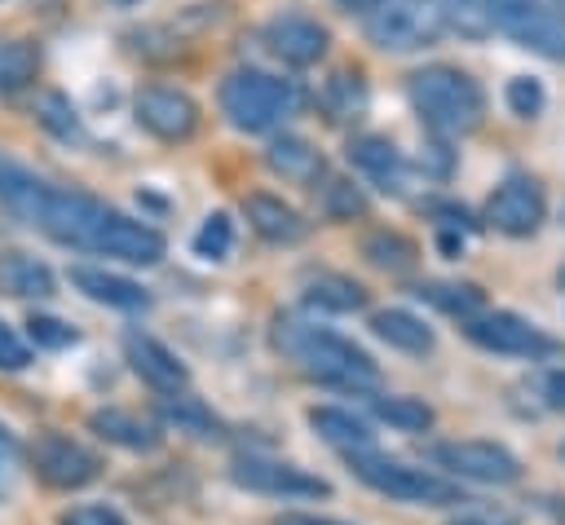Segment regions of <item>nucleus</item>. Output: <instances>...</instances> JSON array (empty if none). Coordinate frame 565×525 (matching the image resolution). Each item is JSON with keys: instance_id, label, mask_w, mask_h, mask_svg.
<instances>
[{"instance_id": "f257e3e1", "label": "nucleus", "mask_w": 565, "mask_h": 525, "mask_svg": "<svg viewBox=\"0 0 565 525\" xmlns=\"http://www.w3.org/2000/svg\"><path fill=\"white\" fill-rule=\"evenodd\" d=\"M278 344L318 384H331V388H344V393H371L380 384V366L371 362V353L358 349L353 340H344L340 331L287 318V322H278Z\"/></svg>"}, {"instance_id": "f03ea898", "label": "nucleus", "mask_w": 565, "mask_h": 525, "mask_svg": "<svg viewBox=\"0 0 565 525\" xmlns=\"http://www.w3.org/2000/svg\"><path fill=\"white\" fill-rule=\"evenodd\" d=\"M406 97L415 106V115L437 132V137H463L481 124L486 115V93L481 84L446 62H433L424 71H415L406 79Z\"/></svg>"}, {"instance_id": "7ed1b4c3", "label": "nucleus", "mask_w": 565, "mask_h": 525, "mask_svg": "<svg viewBox=\"0 0 565 525\" xmlns=\"http://www.w3.org/2000/svg\"><path fill=\"white\" fill-rule=\"evenodd\" d=\"M119 216V207H110L106 199L88 194V190H71V185H53L44 181L40 194L31 199V207L22 212L26 225H35L40 234H49L62 247H79V251H102L110 221Z\"/></svg>"}, {"instance_id": "20e7f679", "label": "nucleus", "mask_w": 565, "mask_h": 525, "mask_svg": "<svg viewBox=\"0 0 565 525\" xmlns=\"http://www.w3.org/2000/svg\"><path fill=\"white\" fill-rule=\"evenodd\" d=\"M300 93L291 79H278L269 71L243 66L234 75L221 79V115L238 128V132H269L278 128L287 115H296Z\"/></svg>"}, {"instance_id": "39448f33", "label": "nucleus", "mask_w": 565, "mask_h": 525, "mask_svg": "<svg viewBox=\"0 0 565 525\" xmlns=\"http://www.w3.org/2000/svg\"><path fill=\"white\" fill-rule=\"evenodd\" d=\"M366 40L384 53H415L441 40L446 22H441V4L437 0H384L375 4L366 18Z\"/></svg>"}, {"instance_id": "423d86ee", "label": "nucleus", "mask_w": 565, "mask_h": 525, "mask_svg": "<svg viewBox=\"0 0 565 525\" xmlns=\"http://www.w3.org/2000/svg\"><path fill=\"white\" fill-rule=\"evenodd\" d=\"M353 459V472L358 481H366L371 490L397 499V503H419V507H446V503H463L459 499V485L428 472V468H411V463H397V459H384V454H349Z\"/></svg>"}, {"instance_id": "0eeeda50", "label": "nucleus", "mask_w": 565, "mask_h": 525, "mask_svg": "<svg viewBox=\"0 0 565 525\" xmlns=\"http://www.w3.org/2000/svg\"><path fill=\"white\" fill-rule=\"evenodd\" d=\"M463 335L477 349H486V353H508V357H530V362L534 357H552L561 349L543 326H534V322H525L516 313H503V309L468 318L463 322Z\"/></svg>"}, {"instance_id": "6e6552de", "label": "nucleus", "mask_w": 565, "mask_h": 525, "mask_svg": "<svg viewBox=\"0 0 565 525\" xmlns=\"http://www.w3.org/2000/svg\"><path fill=\"white\" fill-rule=\"evenodd\" d=\"M31 468L53 490H84L88 481L102 476V459L66 432H40L31 446Z\"/></svg>"}, {"instance_id": "1a4fd4ad", "label": "nucleus", "mask_w": 565, "mask_h": 525, "mask_svg": "<svg viewBox=\"0 0 565 525\" xmlns=\"http://www.w3.org/2000/svg\"><path fill=\"white\" fill-rule=\"evenodd\" d=\"M433 463L459 481H481V485H512L521 476L516 454L499 441H441L433 446Z\"/></svg>"}, {"instance_id": "9d476101", "label": "nucleus", "mask_w": 565, "mask_h": 525, "mask_svg": "<svg viewBox=\"0 0 565 525\" xmlns=\"http://www.w3.org/2000/svg\"><path fill=\"white\" fill-rule=\"evenodd\" d=\"M137 124L159 137V141H190L199 132V101L185 88H168V84H150L137 93L132 101Z\"/></svg>"}, {"instance_id": "9b49d317", "label": "nucleus", "mask_w": 565, "mask_h": 525, "mask_svg": "<svg viewBox=\"0 0 565 525\" xmlns=\"http://www.w3.org/2000/svg\"><path fill=\"white\" fill-rule=\"evenodd\" d=\"M230 476H234V485H243L252 494H274V499H327L331 494V485L322 476H313V472H305L296 463L256 459V454L234 459Z\"/></svg>"}, {"instance_id": "f8f14e48", "label": "nucleus", "mask_w": 565, "mask_h": 525, "mask_svg": "<svg viewBox=\"0 0 565 525\" xmlns=\"http://www.w3.org/2000/svg\"><path fill=\"white\" fill-rule=\"evenodd\" d=\"M547 199L534 176H508L490 199H486V225H494L508 238H525L543 225Z\"/></svg>"}, {"instance_id": "ddd939ff", "label": "nucleus", "mask_w": 565, "mask_h": 525, "mask_svg": "<svg viewBox=\"0 0 565 525\" xmlns=\"http://www.w3.org/2000/svg\"><path fill=\"white\" fill-rule=\"evenodd\" d=\"M499 31L512 35L521 49H530V53H539V57L565 62V13L552 9L547 0H521L516 9L503 13Z\"/></svg>"}, {"instance_id": "4468645a", "label": "nucleus", "mask_w": 565, "mask_h": 525, "mask_svg": "<svg viewBox=\"0 0 565 525\" xmlns=\"http://www.w3.org/2000/svg\"><path fill=\"white\" fill-rule=\"evenodd\" d=\"M124 357H128L132 375H137L141 384H150L154 393H163V397L185 393V384H190L185 362H181L163 340H154L150 331H137V326L124 331Z\"/></svg>"}, {"instance_id": "2eb2a0df", "label": "nucleus", "mask_w": 565, "mask_h": 525, "mask_svg": "<svg viewBox=\"0 0 565 525\" xmlns=\"http://www.w3.org/2000/svg\"><path fill=\"white\" fill-rule=\"evenodd\" d=\"M265 44H269V53L282 57L287 66H313V62L327 53L331 35H327L322 22H313V18H305V13H278V18L265 26Z\"/></svg>"}, {"instance_id": "dca6fc26", "label": "nucleus", "mask_w": 565, "mask_h": 525, "mask_svg": "<svg viewBox=\"0 0 565 525\" xmlns=\"http://www.w3.org/2000/svg\"><path fill=\"white\" fill-rule=\"evenodd\" d=\"M71 287L79 296H88L93 304H106V309H124V313H137V309H150V291L124 274H110V269H97V265H75L71 269Z\"/></svg>"}, {"instance_id": "f3484780", "label": "nucleus", "mask_w": 565, "mask_h": 525, "mask_svg": "<svg viewBox=\"0 0 565 525\" xmlns=\"http://www.w3.org/2000/svg\"><path fill=\"white\" fill-rule=\"evenodd\" d=\"M243 216L265 243H300L309 234V221L291 203H282L278 194H247L243 199Z\"/></svg>"}, {"instance_id": "a211bd4d", "label": "nucleus", "mask_w": 565, "mask_h": 525, "mask_svg": "<svg viewBox=\"0 0 565 525\" xmlns=\"http://www.w3.org/2000/svg\"><path fill=\"white\" fill-rule=\"evenodd\" d=\"M349 159H353V168H358L362 176H371L384 194H402V185H406V163H402V154L393 150V141H384V137H358V141H349Z\"/></svg>"}, {"instance_id": "6ab92c4d", "label": "nucleus", "mask_w": 565, "mask_h": 525, "mask_svg": "<svg viewBox=\"0 0 565 525\" xmlns=\"http://www.w3.org/2000/svg\"><path fill=\"white\" fill-rule=\"evenodd\" d=\"M0 291L13 300H49L57 291V278L44 260L26 251H0Z\"/></svg>"}, {"instance_id": "aec40b11", "label": "nucleus", "mask_w": 565, "mask_h": 525, "mask_svg": "<svg viewBox=\"0 0 565 525\" xmlns=\"http://www.w3.org/2000/svg\"><path fill=\"white\" fill-rule=\"evenodd\" d=\"M88 428L97 432V437H106V441H115V446H124V450H159V441H163V432H159V424H150V419H141V415H132V410H119V406H106V410H93L88 415Z\"/></svg>"}, {"instance_id": "412c9836", "label": "nucleus", "mask_w": 565, "mask_h": 525, "mask_svg": "<svg viewBox=\"0 0 565 525\" xmlns=\"http://www.w3.org/2000/svg\"><path fill=\"white\" fill-rule=\"evenodd\" d=\"M309 428H313L327 446L349 450V454H366L371 441H375V432L366 428V419L353 415V410H344V406H313V410H309Z\"/></svg>"}, {"instance_id": "4be33fe9", "label": "nucleus", "mask_w": 565, "mask_h": 525, "mask_svg": "<svg viewBox=\"0 0 565 525\" xmlns=\"http://www.w3.org/2000/svg\"><path fill=\"white\" fill-rule=\"evenodd\" d=\"M265 163H269L274 176L296 181V185H309V181L322 176V154L313 150V141H305V137H296V132L274 137L269 150H265Z\"/></svg>"}, {"instance_id": "5701e85b", "label": "nucleus", "mask_w": 565, "mask_h": 525, "mask_svg": "<svg viewBox=\"0 0 565 525\" xmlns=\"http://www.w3.org/2000/svg\"><path fill=\"white\" fill-rule=\"evenodd\" d=\"M305 304L327 309V313H353V309H366V287L353 282L349 274L318 269L305 278Z\"/></svg>"}, {"instance_id": "b1692460", "label": "nucleus", "mask_w": 565, "mask_h": 525, "mask_svg": "<svg viewBox=\"0 0 565 525\" xmlns=\"http://www.w3.org/2000/svg\"><path fill=\"white\" fill-rule=\"evenodd\" d=\"M371 331L388 349H402V353H428L433 349V326L424 318H415L411 309H380L371 318Z\"/></svg>"}, {"instance_id": "393cba45", "label": "nucleus", "mask_w": 565, "mask_h": 525, "mask_svg": "<svg viewBox=\"0 0 565 525\" xmlns=\"http://www.w3.org/2000/svg\"><path fill=\"white\" fill-rule=\"evenodd\" d=\"M159 419L177 432H190L199 441H216L221 437V419L199 401V397H185V393H172L159 401Z\"/></svg>"}, {"instance_id": "a878e982", "label": "nucleus", "mask_w": 565, "mask_h": 525, "mask_svg": "<svg viewBox=\"0 0 565 525\" xmlns=\"http://www.w3.org/2000/svg\"><path fill=\"white\" fill-rule=\"evenodd\" d=\"M362 256L384 274H411L415 260H419V247L397 229H371L362 238Z\"/></svg>"}, {"instance_id": "bb28decb", "label": "nucleus", "mask_w": 565, "mask_h": 525, "mask_svg": "<svg viewBox=\"0 0 565 525\" xmlns=\"http://www.w3.org/2000/svg\"><path fill=\"white\" fill-rule=\"evenodd\" d=\"M40 71V49L31 40H0V97L31 88Z\"/></svg>"}, {"instance_id": "cd10ccee", "label": "nucleus", "mask_w": 565, "mask_h": 525, "mask_svg": "<svg viewBox=\"0 0 565 525\" xmlns=\"http://www.w3.org/2000/svg\"><path fill=\"white\" fill-rule=\"evenodd\" d=\"M419 300H428V304H437L441 313H450V318H477V313H486V296H481V287H472V282H424L419 291H415Z\"/></svg>"}, {"instance_id": "c85d7f7f", "label": "nucleus", "mask_w": 565, "mask_h": 525, "mask_svg": "<svg viewBox=\"0 0 565 525\" xmlns=\"http://www.w3.org/2000/svg\"><path fill=\"white\" fill-rule=\"evenodd\" d=\"M44 176H35L26 163H18L13 154L0 150V207H9L13 216H22L31 207V199L40 194Z\"/></svg>"}, {"instance_id": "c756f323", "label": "nucleus", "mask_w": 565, "mask_h": 525, "mask_svg": "<svg viewBox=\"0 0 565 525\" xmlns=\"http://www.w3.org/2000/svg\"><path fill=\"white\" fill-rule=\"evenodd\" d=\"M371 415L397 432H424L433 424V410L419 401V397H375L371 401Z\"/></svg>"}, {"instance_id": "7c9ffc66", "label": "nucleus", "mask_w": 565, "mask_h": 525, "mask_svg": "<svg viewBox=\"0 0 565 525\" xmlns=\"http://www.w3.org/2000/svg\"><path fill=\"white\" fill-rule=\"evenodd\" d=\"M437 4H441L446 31L463 35V40H486V35H494V22H490V13H486L477 0H437Z\"/></svg>"}, {"instance_id": "2f4dec72", "label": "nucleus", "mask_w": 565, "mask_h": 525, "mask_svg": "<svg viewBox=\"0 0 565 525\" xmlns=\"http://www.w3.org/2000/svg\"><path fill=\"white\" fill-rule=\"evenodd\" d=\"M35 119H40L57 141H79V137H84V128H79V119H75V110H71V101H66L62 93H40Z\"/></svg>"}, {"instance_id": "473e14b6", "label": "nucleus", "mask_w": 565, "mask_h": 525, "mask_svg": "<svg viewBox=\"0 0 565 525\" xmlns=\"http://www.w3.org/2000/svg\"><path fill=\"white\" fill-rule=\"evenodd\" d=\"M230 247H234V225H230L225 212H212V216L199 225V234H194V256H203V260H225Z\"/></svg>"}, {"instance_id": "72a5a7b5", "label": "nucleus", "mask_w": 565, "mask_h": 525, "mask_svg": "<svg viewBox=\"0 0 565 525\" xmlns=\"http://www.w3.org/2000/svg\"><path fill=\"white\" fill-rule=\"evenodd\" d=\"M362 101H366L362 79H358V75H349V71H340V75L327 84V93H322V106L331 110V119H344V115L362 110Z\"/></svg>"}, {"instance_id": "f704fd0d", "label": "nucleus", "mask_w": 565, "mask_h": 525, "mask_svg": "<svg viewBox=\"0 0 565 525\" xmlns=\"http://www.w3.org/2000/svg\"><path fill=\"white\" fill-rule=\"evenodd\" d=\"M503 97H508L512 115H521V119H534V115L543 110V84H539V79H530V75H516V79H508Z\"/></svg>"}, {"instance_id": "c9c22d12", "label": "nucleus", "mask_w": 565, "mask_h": 525, "mask_svg": "<svg viewBox=\"0 0 565 525\" xmlns=\"http://www.w3.org/2000/svg\"><path fill=\"white\" fill-rule=\"evenodd\" d=\"M18 481H22V446H18V437L0 424V499H9V494L18 490Z\"/></svg>"}, {"instance_id": "e433bc0d", "label": "nucleus", "mask_w": 565, "mask_h": 525, "mask_svg": "<svg viewBox=\"0 0 565 525\" xmlns=\"http://www.w3.org/2000/svg\"><path fill=\"white\" fill-rule=\"evenodd\" d=\"M327 212L340 216V221H344V216H362V212H366V199H362L349 181H331V185H327Z\"/></svg>"}, {"instance_id": "4c0bfd02", "label": "nucleus", "mask_w": 565, "mask_h": 525, "mask_svg": "<svg viewBox=\"0 0 565 525\" xmlns=\"http://www.w3.org/2000/svg\"><path fill=\"white\" fill-rule=\"evenodd\" d=\"M26 366H31L26 340H22L9 322H0V371H26Z\"/></svg>"}, {"instance_id": "58836bf2", "label": "nucleus", "mask_w": 565, "mask_h": 525, "mask_svg": "<svg viewBox=\"0 0 565 525\" xmlns=\"http://www.w3.org/2000/svg\"><path fill=\"white\" fill-rule=\"evenodd\" d=\"M26 326H31V340L40 349H66V344H75V331L66 322H57V318H31Z\"/></svg>"}, {"instance_id": "ea45409f", "label": "nucleus", "mask_w": 565, "mask_h": 525, "mask_svg": "<svg viewBox=\"0 0 565 525\" xmlns=\"http://www.w3.org/2000/svg\"><path fill=\"white\" fill-rule=\"evenodd\" d=\"M57 525H128V521L106 503H84V507H71Z\"/></svg>"}, {"instance_id": "a19ab883", "label": "nucleus", "mask_w": 565, "mask_h": 525, "mask_svg": "<svg viewBox=\"0 0 565 525\" xmlns=\"http://www.w3.org/2000/svg\"><path fill=\"white\" fill-rule=\"evenodd\" d=\"M543 393H547V401H552L556 410H565V371H556V375H547V384H543Z\"/></svg>"}, {"instance_id": "79ce46f5", "label": "nucleus", "mask_w": 565, "mask_h": 525, "mask_svg": "<svg viewBox=\"0 0 565 525\" xmlns=\"http://www.w3.org/2000/svg\"><path fill=\"white\" fill-rule=\"evenodd\" d=\"M278 525H344V521H331V516H309V512H287V516H278Z\"/></svg>"}, {"instance_id": "37998d69", "label": "nucleus", "mask_w": 565, "mask_h": 525, "mask_svg": "<svg viewBox=\"0 0 565 525\" xmlns=\"http://www.w3.org/2000/svg\"><path fill=\"white\" fill-rule=\"evenodd\" d=\"M340 4H344L349 13H362V18H366V13H371L375 4H384V0H340Z\"/></svg>"}, {"instance_id": "c03bdc74", "label": "nucleus", "mask_w": 565, "mask_h": 525, "mask_svg": "<svg viewBox=\"0 0 565 525\" xmlns=\"http://www.w3.org/2000/svg\"><path fill=\"white\" fill-rule=\"evenodd\" d=\"M450 525H490V521H477V516H463V521H450Z\"/></svg>"}, {"instance_id": "a18cd8bd", "label": "nucleus", "mask_w": 565, "mask_h": 525, "mask_svg": "<svg viewBox=\"0 0 565 525\" xmlns=\"http://www.w3.org/2000/svg\"><path fill=\"white\" fill-rule=\"evenodd\" d=\"M552 9H561V13H565V0H552Z\"/></svg>"}, {"instance_id": "49530a36", "label": "nucleus", "mask_w": 565, "mask_h": 525, "mask_svg": "<svg viewBox=\"0 0 565 525\" xmlns=\"http://www.w3.org/2000/svg\"><path fill=\"white\" fill-rule=\"evenodd\" d=\"M561 454H565V446H561Z\"/></svg>"}]
</instances>
